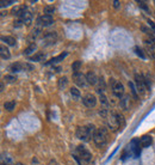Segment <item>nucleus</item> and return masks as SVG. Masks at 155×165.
Wrapping results in <instances>:
<instances>
[{"label": "nucleus", "instance_id": "obj_1", "mask_svg": "<svg viewBox=\"0 0 155 165\" xmlns=\"http://www.w3.org/2000/svg\"><path fill=\"white\" fill-rule=\"evenodd\" d=\"M96 127L93 124H87L84 127H79L77 129V138L82 141H89V138H93L96 133Z\"/></svg>", "mask_w": 155, "mask_h": 165}, {"label": "nucleus", "instance_id": "obj_2", "mask_svg": "<svg viewBox=\"0 0 155 165\" xmlns=\"http://www.w3.org/2000/svg\"><path fill=\"white\" fill-rule=\"evenodd\" d=\"M93 141L98 147H104L108 143V133L104 128H98L94 135H93Z\"/></svg>", "mask_w": 155, "mask_h": 165}, {"label": "nucleus", "instance_id": "obj_3", "mask_svg": "<svg viewBox=\"0 0 155 165\" xmlns=\"http://www.w3.org/2000/svg\"><path fill=\"white\" fill-rule=\"evenodd\" d=\"M112 81V92H113V95L116 96V97H118V98H121L123 97V95H124V86H123L122 83H119V81H116L115 79H111Z\"/></svg>", "mask_w": 155, "mask_h": 165}, {"label": "nucleus", "instance_id": "obj_4", "mask_svg": "<svg viewBox=\"0 0 155 165\" xmlns=\"http://www.w3.org/2000/svg\"><path fill=\"white\" fill-rule=\"evenodd\" d=\"M77 150H78V153H79V157H80L84 162H86V163H89V162H91L92 154L89 153V151H87V150L85 148V146L80 145V146H78Z\"/></svg>", "mask_w": 155, "mask_h": 165}, {"label": "nucleus", "instance_id": "obj_5", "mask_svg": "<svg viewBox=\"0 0 155 165\" xmlns=\"http://www.w3.org/2000/svg\"><path fill=\"white\" fill-rule=\"evenodd\" d=\"M73 80H74V83L77 84L78 86H80V88H84V86H86V84H87L86 76H84V74L80 73V72L73 73Z\"/></svg>", "mask_w": 155, "mask_h": 165}, {"label": "nucleus", "instance_id": "obj_6", "mask_svg": "<svg viewBox=\"0 0 155 165\" xmlns=\"http://www.w3.org/2000/svg\"><path fill=\"white\" fill-rule=\"evenodd\" d=\"M82 103H84L87 108H93V107H96V104H97V98H96V96H94V95H92V93H87L86 96H84V98H82Z\"/></svg>", "mask_w": 155, "mask_h": 165}, {"label": "nucleus", "instance_id": "obj_7", "mask_svg": "<svg viewBox=\"0 0 155 165\" xmlns=\"http://www.w3.org/2000/svg\"><path fill=\"white\" fill-rule=\"evenodd\" d=\"M54 23V19L51 16H48V14H44L42 17H40L37 19V24L38 25H42V26H50L51 24Z\"/></svg>", "mask_w": 155, "mask_h": 165}, {"label": "nucleus", "instance_id": "obj_8", "mask_svg": "<svg viewBox=\"0 0 155 165\" xmlns=\"http://www.w3.org/2000/svg\"><path fill=\"white\" fill-rule=\"evenodd\" d=\"M135 83H136V86H137V91H140L141 93L144 92V78L142 74H135Z\"/></svg>", "mask_w": 155, "mask_h": 165}, {"label": "nucleus", "instance_id": "obj_9", "mask_svg": "<svg viewBox=\"0 0 155 165\" xmlns=\"http://www.w3.org/2000/svg\"><path fill=\"white\" fill-rule=\"evenodd\" d=\"M19 19L22 21L24 24H30L31 23V21H32V13L30 11H28V10H25V11L22 13V16L19 17Z\"/></svg>", "mask_w": 155, "mask_h": 165}, {"label": "nucleus", "instance_id": "obj_10", "mask_svg": "<svg viewBox=\"0 0 155 165\" xmlns=\"http://www.w3.org/2000/svg\"><path fill=\"white\" fill-rule=\"evenodd\" d=\"M86 80H87V84H89V85H97L99 81L94 72H89L86 74Z\"/></svg>", "mask_w": 155, "mask_h": 165}, {"label": "nucleus", "instance_id": "obj_11", "mask_svg": "<svg viewBox=\"0 0 155 165\" xmlns=\"http://www.w3.org/2000/svg\"><path fill=\"white\" fill-rule=\"evenodd\" d=\"M0 55H1V59H2V60H9V59L11 57L10 50H9L5 45H1V47H0Z\"/></svg>", "mask_w": 155, "mask_h": 165}, {"label": "nucleus", "instance_id": "obj_12", "mask_svg": "<svg viewBox=\"0 0 155 165\" xmlns=\"http://www.w3.org/2000/svg\"><path fill=\"white\" fill-rule=\"evenodd\" d=\"M10 69H11V72H21L23 69H25V66H24V64H21V62H16V64H12L11 66H10Z\"/></svg>", "mask_w": 155, "mask_h": 165}, {"label": "nucleus", "instance_id": "obj_13", "mask_svg": "<svg viewBox=\"0 0 155 165\" xmlns=\"http://www.w3.org/2000/svg\"><path fill=\"white\" fill-rule=\"evenodd\" d=\"M1 41L7 45H16V38L12 36H1Z\"/></svg>", "mask_w": 155, "mask_h": 165}, {"label": "nucleus", "instance_id": "obj_14", "mask_svg": "<svg viewBox=\"0 0 155 165\" xmlns=\"http://www.w3.org/2000/svg\"><path fill=\"white\" fill-rule=\"evenodd\" d=\"M26 10V7L25 6H16V7H13L12 9V13L14 14V16H18V17H21L22 16V13Z\"/></svg>", "mask_w": 155, "mask_h": 165}, {"label": "nucleus", "instance_id": "obj_15", "mask_svg": "<svg viewBox=\"0 0 155 165\" xmlns=\"http://www.w3.org/2000/svg\"><path fill=\"white\" fill-rule=\"evenodd\" d=\"M66 56H67V53H63V54L59 55V56H56V57H53V59H51V60H49L45 65H53V64H56V62H59L60 60H63Z\"/></svg>", "mask_w": 155, "mask_h": 165}, {"label": "nucleus", "instance_id": "obj_16", "mask_svg": "<svg viewBox=\"0 0 155 165\" xmlns=\"http://www.w3.org/2000/svg\"><path fill=\"white\" fill-rule=\"evenodd\" d=\"M115 115V119H116V121H117V123H118V127L119 128H122V127H124L125 126V121H124V117H123V115H121V114H113Z\"/></svg>", "mask_w": 155, "mask_h": 165}, {"label": "nucleus", "instance_id": "obj_17", "mask_svg": "<svg viewBox=\"0 0 155 165\" xmlns=\"http://www.w3.org/2000/svg\"><path fill=\"white\" fill-rule=\"evenodd\" d=\"M150 143H152V138L150 136H148V135L142 136V139H141V146L142 147H149Z\"/></svg>", "mask_w": 155, "mask_h": 165}, {"label": "nucleus", "instance_id": "obj_18", "mask_svg": "<svg viewBox=\"0 0 155 165\" xmlns=\"http://www.w3.org/2000/svg\"><path fill=\"white\" fill-rule=\"evenodd\" d=\"M69 92H70V96L73 97V99H79L80 97H81L80 90H79L78 88H70Z\"/></svg>", "mask_w": 155, "mask_h": 165}, {"label": "nucleus", "instance_id": "obj_19", "mask_svg": "<svg viewBox=\"0 0 155 165\" xmlns=\"http://www.w3.org/2000/svg\"><path fill=\"white\" fill-rule=\"evenodd\" d=\"M67 84H68L67 77H61L59 79V88H60V90H63V88L67 86Z\"/></svg>", "mask_w": 155, "mask_h": 165}, {"label": "nucleus", "instance_id": "obj_20", "mask_svg": "<svg viewBox=\"0 0 155 165\" xmlns=\"http://www.w3.org/2000/svg\"><path fill=\"white\" fill-rule=\"evenodd\" d=\"M4 108L7 110V111H12V110L16 108V102L14 100H9L4 104Z\"/></svg>", "mask_w": 155, "mask_h": 165}, {"label": "nucleus", "instance_id": "obj_21", "mask_svg": "<svg viewBox=\"0 0 155 165\" xmlns=\"http://www.w3.org/2000/svg\"><path fill=\"white\" fill-rule=\"evenodd\" d=\"M40 35H41V29H40V28L33 29L32 33H31V35H30V37H29V40H30V41H33V40H36V38H37Z\"/></svg>", "mask_w": 155, "mask_h": 165}, {"label": "nucleus", "instance_id": "obj_22", "mask_svg": "<svg viewBox=\"0 0 155 165\" xmlns=\"http://www.w3.org/2000/svg\"><path fill=\"white\" fill-rule=\"evenodd\" d=\"M36 48H37V47H36V44L31 43L29 47H28V48H26V49H25V50H24V55H30L31 53H33V52L36 50Z\"/></svg>", "mask_w": 155, "mask_h": 165}, {"label": "nucleus", "instance_id": "obj_23", "mask_svg": "<svg viewBox=\"0 0 155 165\" xmlns=\"http://www.w3.org/2000/svg\"><path fill=\"white\" fill-rule=\"evenodd\" d=\"M80 67H81V61H74L73 62V65H72V71H73V73H78L79 72V69H80Z\"/></svg>", "mask_w": 155, "mask_h": 165}, {"label": "nucleus", "instance_id": "obj_24", "mask_svg": "<svg viewBox=\"0 0 155 165\" xmlns=\"http://www.w3.org/2000/svg\"><path fill=\"white\" fill-rule=\"evenodd\" d=\"M44 57H45V55L43 54V53H38V54H36L35 56H32V57H30V60H31V61H42Z\"/></svg>", "mask_w": 155, "mask_h": 165}, {"label": "nucleus", "instance_id": "obj_25", "mask_svg": "<svg viewBox=\"0 0 155 165\" xmlns=\"http://www.w3.org/2000/svg\"><path fill=\"white\" fill-rule=\"evenodd\" d=\"M54 12H55V7L51 6V5H47L44 7V13H47L48 16H51Z\"/></svg>", "mask_w": 155, "mask_h": 165}, {"label": "nucleus", "instance_id": "obj_26", "mask_svg": "<svg viewBox=\"0 0 155 165\" xmlns=\"http://www.w3.org/2000/svg\"><path fill=\"white\" fill-rule=\"evenodd\" d=\"M98 83H99V85L97 86V91L99 92L100 95H104V90H105V84H104L103 79H100Z\"/></svg>", "mask_w": 155, "mask_h": 165}, {"label": "nucleus", "instance_id": "obj_27", "mask_svg": "<svg viewBox=\"0 0 155 165\" xmlns=\"http://www.w3.org/2000/svg\"><path fill=\"white\" fill-rule=\"evenodd\" d=\"M100 103H101V105L106 109L108 108V105H109V102H108V98H106V96L105 95H100Z\"/></svg>", "mask_w": 155, "mask_h": 165}, {"label": "nucleus", "instance_id": "obj_28", "mask_svg": "<svg viewBox=\"0 0 155 165\" xmlns=\"http://www.w3.org/2000/svg\"><path fill=\"white\" fill-rule=\"evenodd\" d=\"M129 88H130V90H131V93H133L134 98L135 99L138 98V96H137V90H136V88H135L134 83H130V81H129Z\"/></svg>", "mask_w": 155, "mask_h": 165}, {"label": "nucleus", "instance_id": "obj_29", "mask_svg": "<svg viewBox=\"0 0 155 165\" xmlns=\"http://www.w3.org/2000/svg\"><path fill=\"white\" fill-rule=\"evenodd\" d=\"M4 80L6 81V83H9V84H13V83H16V77L14 76H5L4 78Z\"/></svg>", "mask_w": 155, "mask_h": 165}, {"label": "nucleus", "instance_id": "obj_30", "mask_svg": "<svg viewBox=\"0 0 155 165\" xmlns=\"http://www.w3.org/2000/svg\"><path fill=\"white\" fill-rule=\"evenodd\" d=\"M135 52H136V54L138 55L141 59H146V54H144L143 50H142L140 47H135Z\"/></svg>", "mask_w": 155, "mask_h": 165}, {"label": "nucleus", "instance_id": "obj_31", "mask_svg": "<svg viewBox=\"0 0 155 165\" xmlns=\"http://www.w3.org/2000/svg\"><path fill=\"white\" fill-rule=\"evenodd\" d=\"M137 4H138V6H140L142 10H144L146 12H149V7H148V5L146 4V1H137Z\"/></svg>", "mask_w": 155, "mask_h": 165}, {"label": "nucleus", "instance_id": "obj_32", "mask_svg": "<svg viewBox=\"0 0 155 165\" xmlns=\"http://www.w3.org/2000/svg\"><path fill=\"white\" fill-rule=\"evenodd\" d=\"M11 4H14L13 0H1V1H0V6H1V7L9 6V5H11Z\"/></svg>", "mask_w": 155, "mask_h": 165}, {"label": "nucleus", "instance_id": "obj_33", "mask_svg": "<svg viewBox=\"0 0 155 165\" xmlns=\"http://www.w3.org/2000/svg\"><path fill=\"white\" fill-rule=\"evenodd\" d=\"M128 102H129V96H125V97L122 99V103H121V105H122L124 109H128V108H129Z\"/></svg>", "mask_w": 155, "mask_h": 165}, {"label": "nucleus", "instance_id": "obj_34", "mask_svg": "<svg viewBox=\"0 0 155 165\" xmlns=\"http://www.w3.org/2000/svg\"><path fill=\"white\" fill-rule=\"evenodd\" d=\"M143 78H144V85H146V88H150V78L148 77V76H143Z\"/></svg>", "mask_w": 155, "mask_h": 165}, {"label": "nucleus", "instance_id": "obj_35", "mask_svg": "<svg viewBox=\"0 0 155 165\" xmlns=\"http://www.w3.org/2000/svg\"><path fill=\"white\" fill-rule=\"evenodd\" d=\"M113 6H115L116 9H119V6H121V2H119L118 0H115V1H113Z\"/></svg>", "mask_w": 155, "mask_h": 165}, {"label": "nucleus", "instance_id": "obj_36", "mask_svg": "<svg viewBox=\"0 0 155 165\" xmlns=\"http://www.w3.org/2000/svg\"><path fill=\"white\" fill-rule=\"evenodd\" d=\"M148 25H150V26H152V29L155 30V23L153 22V21H148Z\"/></svg>", "mask_w": 155, "mask_h": 165}, {"label": "nucleus", "instance_id": "obj_37", "mask_svg": "<svg viewBox=\"0 0 155 165\" xmlns=\"http://www.w3.org/2000/svg\"><path fill=\"white\" fill-rule=\"evenodd\" d=\"M17 165H23L22 163H17Z\"/></svg>", "mask_w": 155, "mask_h": 165}, {"label": "nucleus", "instance_id": "obj_38", "mask_svg": "<svg viewBox=\"0 0 155 165\" xmlns=\"http://www.w3.org/2000/svg\"><path fill=\"white\" fill-rule=\"evenodd\" d=\"M154 4H155V1H154Z\"/></svg>", "mask_w": 155, "mask_h": 165}]
</instances>
